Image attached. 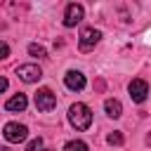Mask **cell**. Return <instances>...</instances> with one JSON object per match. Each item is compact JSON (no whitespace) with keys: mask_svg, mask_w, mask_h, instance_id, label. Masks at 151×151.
I'll return each instance as SVG.
<instances>
[{"mask_svg":"<svg viewBox=\"0 0 151 151\" xmlns=\"http://www.w3.org/2000/svg\"><path fill=\"white\" fill-rule=\"evenodd\" d=\"M28 52H31L33 57H38V59H45V57H47V50H45L42 45H35V42L28 45Z\"/></svg>","mask_w":151,"mask_h":151,"instance_id":"12","label":"cell"},{"mask_svg":"<svg viewBox=\"0 0 151 151\" xmlns=\"http://www.w3.org/2000/svg\"><path fill=\"white\" fill-rule=\"evenodd\" d=\"M7 57H9V45L7 42H0V61L7 59Z\"/></svg>","mask_w":151,"mask_h":151,"instance_id":"15","label":"cell"},{"mask_svg":"<svg viewBox=\"0 0 151 151\" xmlns=\"http://www.w3.org/2000/svg\"><path fill=\"white\" fill-rule=\"evenodd\" d=\"M99 38H101V33L97 31V28H83L80 31V42H78V47H80V52H90L97 42H99Z\"/></svg>","mask_w":151,"mask_h":151,"instance_id":"4","label":"cell"},{"mask_svg":"<svg viewBox=\"0 0 151 151\" xmlns=\"http://www.w3.org/2000/svg\"><path fill=\"white\" fill-rule=\"evenodd\" d=\"M17 76H19L24 83H35V80L42 78V71H40L38 64H24V66L17 68Z\"/></svg>","mask_w":151,"mask_h":151,"instance_id":"6","label":"cell"},{"mask_svg":"<svg viewBox=\"0 0 151 151\" xmlns=\"http://www.w3.org/2000/svg\"><path fill=\"white\" fill-rule=\"evenodd\" d=\"M64 83H66V87H68V90L80 92V90L85 87V76H83L80 71H68V73L64 76Z\"/></svg>","mask_w":151,"mask_h":151,"instance_id":"8","label":"cell"},{"mask_svg":"<svg viewBox=\"0 0 151 151\" xmlns=\"http://www.w3.org/2000/svg\"><path fill=\"white\" fill-rule=\"evenodd\" d=\"M28 106V99H26V94H14V97H9L7 101H5V109L7 111H24Z\"/></svg>","mask_w":151,"mask_h":151,"instance_id":"9","label":"cell"},{"mask_svg":"<svg viewBox=\"0 0 151 151\" xmlns=\"http://www.w3.org/2000/svg\"><path fill=\"white\" fill-rule=\"evenodd\" d=\"M42 151H52V149H42Z\"/></svg>","mask_w":151,"mask_h":151,"instance_id":"18","label":"cell"},{"mask_svg":"<svg viewBox=\"0 0 151 151\" xmlns=\"http://www.w3.org/2000/svg\"><path fill=\"white\" fill-rule=\"evenodd\" d=\"M64 151H87V144L80 142V139H71V142H66Z\"/></svg>","mask_w":151,"mask_h":151,"instance_id":"11","label":"cell"},{"mask_svg":"<svg viewBox=\"0 0 151 151\" xmlns=\"http://www.w3.org/2000/svg\"><path fill=\"white\" fill-rule=\"evenodd\" d=\"M0 151H9V149H7V146H0Z\"/></svg>","mask_w":151,"mask_h":151,"instance_id":"17","label":"cell"},{"mask_svg":"<svg viewBox=\"0 0 151 151\" xmlns=\"http://www.w3.org/2000/svg\"><path fill=\"white\" fill-rule=\"evenodd\" d=\"M5 90H7V78H5V76H0V94H2Z\"/></svg>","mask_w":151,"mask_h":151,"instance_id":"16","label":"cell"},{"mask_svg":"<svg viewBox=\"0 0 151 151\" xmlns=\"http://www.w3.org/2000/svg\"><path fill=\"white\" fill-rule=\"evenodd\" d=\"M106 142H109L111 146H120V144H123V134H120L118 130H113V132L106 137Z\"/></svg>","mask_w":151,"mask_h":151,"instance_id":"13","label":"cell"},{"mask_svg":"<svg viewBox=\"0 0 151 151\" xmlns=\"http://www.w3.org/2000/svg\"><path fill=\"white\" fill-rule=\"evenodd\" d=\"M54 106H57V94H54L50 87H40V90L35 92V109L42 111V113H47V111H52Z\"/></svg>","mask_w":151,"mask_h":151,"instance_id":"2","label":"cell"},{"mask_svg":"<svg viewBox=\"0 0 151 151\" xmlns=\"http://www.w3.org/2000/svg\"><path fill=\"white\" fill-rule=\"evenodd\" d=\"M104 109H106V113L111 118H120V113H123V106H120L118 99H106L104 101Z\"/></svg>","mask_w":151,"mask_h":151,"instance_id":"10","label":"cell"},{"mask_svg":"<svg viewBox=\"0 0 151 151\" xmlns=\"http://www.w3.org/2000/svg\"><path fill=\"white\" fill-rule=\"evenodd\" d=\"M130 97H132V101H137V104H144L146 101V94H149V85H146V80H142V78H134L132 83H130Z\"/></svg>","mask_w":151,"mask_h":151,"instance_id":"5","label":"cell"},{"mask_svg":"<svg viewBox=\"0 0 151 151\" xmlns=\"http://www.w3.org/2000/svg\"><path fill=\"white\" fill-rule=\"evenodd\" d=\"M83 14H85L83 5L71 2V5L66 7V14H64V26H76V24H80V21H83Z\"/></svg>","mask_w":151,"mask_h":151,"instance_id":"7","label":"cell"},{"mask_svg":"<svg viewBox=\"0 0 151 151\" xmlns=\"http://www.w3.org/2000/svg\"><path fill=\"white\" fill-rule=\"evenodd\" d=\"M2 137H5L9 144L26 142V137H28V127H26V125H19V123H7L5 130H2Z\"/></svg>","mask_w":151,"mask_h":151,"instance_id":"3","label":"cell"},{"mask_svg":"<svg viewBox=\"0 0 151 151\" xmlns=\"http://www.w3.org/2000/svg\"><path fill=\"white\" fill-rule=\"evenodd\" d=\"M68 120H71V125L76 130H87L92 125V111H90V106L87 104H80V101L73 104L68 109Z\"/></svg>","mask_w":151,"mask_h":151,"instance_id":"1","label":"cell"},{"mask_svg":"<svg viewBox=\"0 0 151 151\" xmlns=\"http://www.w3.org/2000/svg\"><path fill=\"white\" fill-rule=\"evenodd\" d=\"M40 149H42V137L31 139V142H28V146H26V151H40Z\"/></svg>","mask_w":151,"mask_h":151,"instance_id":"14","label":"cell"}]
</instances>
